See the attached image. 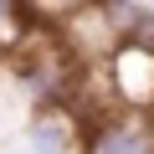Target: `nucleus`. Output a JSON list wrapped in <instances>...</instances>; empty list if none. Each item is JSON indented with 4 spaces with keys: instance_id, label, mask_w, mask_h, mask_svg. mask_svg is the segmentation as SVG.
<instances>
[{
    "instance_id": "obj_1",
    "label": "nucleus",
    "mask_w": 154,
    "mask_h": 154,
    "mask_svg": "<svg viewBox=\"0 0 154 154\" xmlns=\"http://www.w3.org/2000/svg\"><path fill=\"white\" fill-rule=\"evenodd\" d=\"M108 93L118 108L128 113H149L154 108V51L139 46V41H118L108 51Z\"/></svg>"
},
{
    "instance_id": "obj_7",
    "label": "nucleus",
    "mask_w": 154,
    "mask_h": 154,
    "mask_svg": "<svg viewBox=\"0 0 154 154\" xmlns=\"http://www.w3.org/2000/svg\"><path fill=\"white\" fill-rule=\"evenodd\" d=\"M149 123H154V108H149Z\"/></svg>"
},
{
    "instance_id": "obj_2",
    "label": "nucleus",
    "mask_w": 154,
    "mask_h": 154,
    "mask_svg": "<svg viewBox=\"0 0 154 154\" xmlns=\"http://www.w3.org/2000/svg\"><path fill=\"white\" fill-rule=\"evenodd\" d=\"M77 149L82 154H154V123H149V113L113 108L88 128V139Z\"/></svg>"
},
{
    "instance_id": "obj_4",
    "label": "nucleus",
    "mask_w": 154,
    "mask_h": 154,
    "mask_svg": "<svg viewBox=\"0 0 154 154\" xmlns=\"http://www.w3.org/2000/svg\"><path fill=\"white\" fill-rule=\"evenodd\" d=\"M46 5H51L57 16H67V11H82V5H93V0H46Z\"/></svg>"
},
{
    "instance_id": "obj_6",
    "label": "nucleus",
    "mask_w": 154,
    "mask_h": 154,
    "mask_svg": "<svg viewBox=\"0 0 154 154\" xmlns=\"http://www.w3.org/2000/svg\"><path fill=\"white\" fill-rule=\"evenodd\" d=\"M123 5H134V11H154V0H123Z\"/></svg>"
},
{
    "instance_id": "obj_5",
    "label": "nucleus",
    "mask_w": 154,
    "mask_h": 154,
    "mask_svg": "<svg viewBox=\"0 0 154 154\" xmlns=\"http://www.w3.org/2000/svg\"><path fill=\"white\" fill-rule=\"evenodd\" d=\"M16 11H21V0H0V31L16 21Z\"/></svg>"
},
{
    "instance_id": "obj_3",
    "label": "nucleus",
    "mask_w": 154,
    "mask_h": 154,
    "mask_svg": "<svg viewBox=\"0 0 154 154\" xmlns=\"http://www.w3.org/2000/svg\"><path fill=\"white\" fill-rule=\"evenodd\" d=\"M26 149L31 154H77V134L62 113H36L26 123Z\"/></svg>"
}]
</instances>
